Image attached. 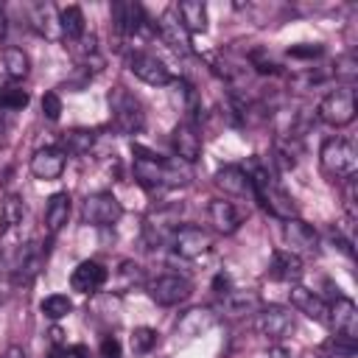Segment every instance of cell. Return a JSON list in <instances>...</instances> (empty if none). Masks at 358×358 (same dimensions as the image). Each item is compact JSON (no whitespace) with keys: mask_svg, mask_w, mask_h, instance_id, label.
I'll list each match as a JSON object with an SVG mask.
<instances>
[{"mask_svg":"<svg viewBox=\"0 0 358 358\" xmlns=\"http://www.w3.org/2000/svg\"><path fill=\"white\" fill-rule=\"evenodd\" d=\"M249 173V182H252V196L260 201V207L266 213H271L274 218L280 221H288V218H296V204L291 199V193L274 179V173L263 165H252Z\"/></svg>","mask_w":358,"mask_h":358,"instance_id":"obj_1","label":"cell"},{"mask_svg":"<svg viewBox=\"0 0 358 358\" xmlns=\"http://www.w3.org/2000/svg\"><path fill=\"white\" fill-rule=\"evenodd\" d=\"M319 162H322V171L330 179H341V182L352 179L355 171H358V148L347 137H327L322 143Z\"/></svg>","mask_w":358,"mask_h":358,"instance_id":"obj_2","label":"cell"},{"mask_svg":"<svg viewBox=\"0 0 358 358\" xmlns=\"http://www.w3.org/2000/svg\"><path fill=\"white\" fill-rule=\"evenodd\" d=\"M106 101H109V112H112V126L120 134H137V131H143L145 112H143V103L129 90L115 87Z\"/></svg>","mask_w":358,"mask_h":358,"instance_id":"obj_3","label":"cell"},{"mask_svg":"<svg viewBox=\"0 0 358 358\" xmlns=\"http://www.w3.org/2000/svg\"><path fill=\"white\" fill-rule=\"evenodd\" d=\"M316 115H319L322 123H327L333 129L350 126L355 120V90L352 87H336V90H330L319 101Z\"/></svg>","mask_w":358,"mask_h":358,"instance_id":"obj_4","label":"cell"},{"mask_svg":"<svg viewBox=\"0 0 358 358\" xmlns=\"http://www.w3.org/2000/svg\"><path fill=\"white\" fill-rule=\"evenodd\" d=\"M324 322L330 324L333 338H341V341H350V344L358 341V308L350 296L336 294V299L327 305V319Z\"/></svg>","mask_w":358,"mask_h":358,"instance_id":"obj_5","label":"cell"},{"mask_svg":"<svg viewBox=\"0 0 358 358\" xmlns=\"http://www.w3.org/2000/svg\"><path fill=\"white\" fill-rule=\"evenodd\" d=\"M123 218V204L112 193H92L81 204V221L90 227H115Z\"/></svg>","mask_w":358,"mask_h":358,"instance_id":"obj_6","label":"cell"},{"mask_svg":"<svg viewBox=\"0 0 358 358\" xmlns=\"http://www.w3.org/2000/svg\"><path fill=\"white\" fill-rule=\"evenodd\" d=\"M173 255L185 257V260H196L201 257L204 252H210L213 246V235L204 229V227H196V224H185V227H176L168 238Z\"/></svg>","mask_w":358,"mask_h":358,"instance_id":"obj_7","label":"cell"},{"mask_svg":"<svg viewBox=\"0 0 358 358\" xmlns=\"http://www.w3.org/2000/svg\"><path fill=\"white\" fill-rule=\"evenodd\" d=\"M148 296L162 305V308H173V305H182L190 299L193 294V282L187 277H179V274H162L157 280H151L148 285Z\"/></svg>","mask_w":358,"mask_h":358,"instance_id":"obj_8","label":"cell"},{"mask_svg":"<svg viewBox=\"0 0 358 358\" xmlns=\"http://www.w3.org/2000/svg\"><path fill=\"white\" fill-rule=\"evenodd\" d=\"M129 70L148 87H165V84H173V76L171 70L165 67L162 59H157L154 53H145V50H134L129 53Z\"/></svg>","mask_w":358,"mask_h":358,"instance_id":"obj_9","label":"cell"},{"mask_svg":"<svg viewBox=\"0 0 358 358\" xmlns=\"http://www.w3.org/2000/svg\"><path fill=\"white\" fill-rule=\"evenodd\" d=\"M294 330V313L291 308H282V305H268L257 313V333L271 341V344H280L285 336H291Z\"/></svg>","mask_w":358,"mask_h":358,"instance_id":"obj_10","label":"cell"},{"mask_svg":"<svg viewBox=\"0 0 358 358\" xmlns=\"http://www.w3.org/2000/svg\"><path fill=\"white\" fill-rule=\"evenodd\" d=\"M282 238H285L288 252H294L299 257L302 255H319V232L310 224H305L299 215L282 221Z\"/></svg>","mask_w":358,"mask_h":358,"instance_id":"obj_11","label":"cell"},{"mask_svg":"<svg viewBox=\"0 0 358 358\" xmlns=\"http://www.w3.org/2000/svg\"><path fill=\"white\" fill-rule=\"evenodd\" d=\"M171 145H173V154H176L179 162L193 165L201 157V134H199V126L193 120L176 123L173 126V134H171Z\"/></svg>","mask_w":358,"mask_h":358,"instance_id":"obj_12","label":"cell"},{"mask_svg":"<svg viewBox=\"0 0 358 358\" xmlns=\"http://www.w3.org/2000/svg\"><path fill=\"white\" fill-rule=\"evenodd\" d=\"M64 165H67V154L59 148V145H45V148H36L31 154V173L42 182H53L64 173Z\"/></svg>","mask_w":358,"mask_h":358,"instance_id":"obj_13","label":"cell"},{"mask_svg":"<svg viewBox=\"0 0 358 358\" xmlns=\"http://www.w3.org/2000/svg\"><path fill=\"white\" fill-rule=\"evenodd\" d=\"M106 280H109V271H106L103 263L81 260L70 274V288L78 291V294H95V291H101L106 285Z\"/></svg>","mask_w":358,"mask_h":358,"instance_id":"obj_14","label":"cell"},{"mask_svg":"<svg viewBox=\"0 0 358 358\" xmlns=\"http://www.w3.org/2000/svg\"><path fill=\"white\" fill-rule=\"evenodd\" d=\"M157 34H159V39H162L171 50H176L179 56L190 53V34L182 28V22H179L173 6H168V8L162 11V17H159V22H157Z\"/></svg>","mask_w":358,"mask_h":358,"instance_id":"obj_15","label":"cell"},{"mask_svg":"<svg viewBox=\"0 0 358 358\" xmlns=\"http://www.w3.org/2000/svg\"><path fill=\"white\" fill-rule=\"evenodd\" d=\"M112 22H115V31L120 36H134L148 20H145V11L140 3H131V0H120V3H112Z\"/></svg>","mask_w":358,"mask_h":358,"instance_id":"obj_16","label":"cell"},{"mask_svg":"<svg viewBox=\"0 0 358 358\" xmlns=\"http://www.w3.org/2000/svg\"><path fill=\"white\" fill-rule=\"evenodd\" d=\"M213 182L218 190H224L227 196H252V182H249V173L246 168L241 165H221L215 173H213Z\"/></svg>","mask_w":358,"mask_h":358,"instance_id":"obj_17","label":"cell"},{"mask_svg":"<svg viewBox=\"0 0 358 358\" xmlns=\"http://www.w3.org/2000/svg\"><path fill=\"white\" fill-rule=\"evenodd\" d=\"M288 299H291V308L305 313L308 319H313V322H324L327 319V302L316 291H310L305 285H291Z\"/></svg>","mask_w":358,"mask_h":358,"instance_id":"obj_18","label":"cell"},{"mask_svg":"<svg viewBox=\"0 0 358 358\" xmlns=\"http://www.w3.org/2000/svg\"><path fill=\"white\" fill-rule=\"evenodd\" d=\"M207 218H210V224H213V229L215 232H221V235H232L238 227H241V210L232 204V201H227V199H213L210 201V207H207Z\"/></svg>","mask_w":358,"mask_h":358,"instance_id":"obj_19","label":"cell"},{"mask_svg":"<svg viewBox=\"0 0 358 358\" xmlns=\"http://www.w3.org/2000/svg\"><path fill=\"white\" fill-rule=\"evenodd\" d=\"M302 257L299 255H294V252H288V249H274V255H271V263H268V274L274 277V280H280V282H299V277H302Z\"/></svg>","mask_w":358,"mask_h":358,"instance_id":"obj_20","label":"cell"},{"mask_svg":"<svg viewBox=\"0 0 358 358\" xmlns=\"http://www.w3.org/2000/svg\"><path fill=\"white\" fill-rule=\"evenodd\" d=\"M176 17L182 22V28L193 36V34H204L207 31V6L201 0H182L173 6Z\"/></svg>","mask_w":358,"mask_h":358,"instance_id":"obj_21","label":"cell"},{"mask_svg":"<svg viewBox=\"0 0 358 358\" xmlns=\"http://www.w3.org/2000/svg\"><path fill=\"white\" fill-rule=\"evenodd\" d=\"M70 201H73V199H70L67 190H59V193H53V196L48 199V204H45V229H48L50 235L62 232V227L67 224L70 207H73Z\"/></svg>","mask_w":358,"mask_h":358,"instance_id":"obj_22","label":"cell"},{"mask_svg":"<svg viewBox=\"0 0 358 358\" xmlns=\"http://www.w3.org/2000/svg\"><path fill=\"white\" fill-rule=\"evenodd\" d=\"M87 20H84V11L78 8V6H64V8H59V34H62V39L67 42V45H73V42H78L84 34H87V25H84Z\"/></svg>","mask_w":358,"mask_h":358,"instance_id":"obj_23","label":"cell"},{"mask_svg":"<svg viewBox=\"0 0 358 358\" xmlns=\"http://www.w3.org/2000/svg\"><path fill=\"white\" fill-rule=\"evenodd\" d=\"M98 143V131L92 129H70L62 134V151L64 154H90Z\"/></svg>","mask_w":358,"mask_h":358,"instance_id":"obj_24","label":"cell"},{"mask_svg":"<svg viewBox=\"0 0 358 358\" xmlns=\"http://www.w3.org/2000/svg\"><path fill=\"white\" fill-rule=\"evenodd\" d=\"M25 218V201L17 193H8L0 204V235L11 232L14 227H20Z\"/></svg>","mask_w":358,"mask_h":358,"instance_id":"obj_25","label":"cell"},{"mask_svg":"<svg viewBox=\"0 0 358 358\" xmlns=\"http://www.w3.org/2000/svg\"><path fill=\"white\" fill-rule=\"evenodd\" d=\"M31 25L42 36H56V31H59V11L50 3H36L31 8Z\"/></svg>","mask_w":358,"mask_h":358,"instance_id":"obj_26","label":"cell"},{"mask_svg":"<svg viewBox=\"0 0 358 358\" xmlns=\"http://www.w3.org/2000/svg\"><path fill=\"white\" fill-rule=\"evenodd\" d=\"M3 64H6V73H8L11 81H22V78L31 73V59H28V53H25L22 48H17V45L3 48Z\"/></svg>","mask_w":358,"mask_h":358,"instance_id":"obj_27","label":"cell"},{"mask_svg":"<svg viewBox=\"0 0 358 358\" xmlns=\"http://www.w3.org/2000/svg\"><path fill=\"white\" fill-rule=\"evenodd\" d=\"M31 101V92L17 84V81H8V84H0V112H22Z\"/></svg>","mask_w":358,"mask_h":358,"instance_id":"obj_28","label":"cell"},{"mask_svg":"<svg viewBox=\"0 0 358 358\" xmlns=\"http://www.w3.org/2000/svg\"><path fill=\"white\" fill-rule=\"evenodd\" d=\"M39 266H42V255H39V249H36L34 243H28V246L20 252V260H17V266H14V280H17V282H31V280L36 277Z\"/></svg>","mask_w":358,"mask_h":358,"instance_id":"obj_29","label":"cell"},{"mask_svg":"<svg viewBox=\"0 0 358 358\" xmlns=\"http://www.w3.org/2000/svg\"><path fill=\"white\" fill-rule=\"evenodd\" d=\"M39 310H42L50 322H59V319H64V316L73 313V299H70L67 294H50V296L42 299Z\"/></svg>","mask_w":358,"mask_h":358,"instance_id":"obj_30","label":"cell"},{"mask_svg":"<svg viewBox=\"0 0 358 358\" xmlns=\"http://www.w3.org/2000/svg\"><path fill=\"white\" fill-rule=\"evenodd\" d=\"M157 341H159V333L154 327H145V324L143 327H134L131 336H129V347H131L134 355H148L157 347Z\"/></svg>","mask_w":358,"mask_h":358,"instance_id":"obj_31","label":"cell"},{"mask_svg":"<svg viewBox=\"0 0 358 358\" xmlns=\"http://www.w3.org/2000/svg\"><path fill=\"white\" fill-rule=\"evenodd\" d=\"M333 76H336V81H341V87H352L355 78H358V62H355V56L352 53L338 56L336 64H333Z\"/></svg>","mask_w":358,"mask_h":358,"instance_id":"obj_32","label":"cell"},{"mask_svg":"<svg viewBox=\"0 0 358 358\" xmlns=\"http://www.w3.org/2000/svg\"><path fill=\"white\" fill-rule=\"evenodd\" d=\"M224 302L229 305L232 313H252V310H257V305H260L257 294H241V291H229V294L224 296Z\"/></svg>","mask_w":358,"mask_h":358,"instance_id":"obj_33","label":"cell"},{"mask_svg":"<svg viewBox=\"0 0 358 358\" xmlns=\"http://www.w3.org/2000/svg\"><path fill=\"white\" fill-rule=\"evenodd\" d=\"M187 324H193V327L187 330V336H199L201 330H207V327L213 324L210 310H204V308H193V310H187V313H185V319L179 322V330H182V327H187Z\"/></svg>","mask_w":358,"mask_h":358,"instance_id":"obj_34","label":"cell"},{"mask_svg":"<svg viewBox=\"0 0 358 358\" xmlns=\"http://www.w3.org/2000/svg\"><path fill=\"white\" fill-rule=\"evenodd\" d=\"M39 106H42V115L48 120H59L62 117V98H59V92H45Z\"/></svg>","mask_w":358,"mask_h":358,"instance_id":"obj_35","label":"cell"},{"mask_svg":"<svg viewBox=\"0 0 358 358\" xmlns=\"http://www.w3.org/2000/svg\"><path fill=\"white\" fill-rule=\"evenodd\" d=\"M120 355H123V347L117 336H103L98 344V358H120Z\"/></svg>","mask_w":358,"mask_h":358,"instance_id":"obj_36","label":"cell"},{"mask_svg":"<svg viewBox=\"0 0 358 358\" xmlns=\"http://www.w3.org/2000/svg\"><path fill=\"white\" fill-rule=\"evenodd\" d=\"M322 53H324L322 45H294V48H288L291 59H319Z\"/></svg>","mask_w":358,"mask_h":358,"instance_id":"obj_37","label":"cell"},{"mask_svg":"<svg viewBox=\"0 0 358 358\" xmlns=\"http://www.w3.org/2000/svg\"><path fill=\"white\" fill-rule=\"evenodd\" d=\"M56 358H90V350L84 344H64L56 352Z\"/></svg>","mask_w":358,"mask_h":358,"instance_id":"obj_38","label":"cell"},{"mask_svg":"<svg viewBox=\"0 0 358 358\" xmlns=\"http://www.w3.org/2000/svg\"><path fill=\"white\" fill-rule=\"evenodd\" d=\"M213 288H215V294H224V296H227V294H229V277L221 271V274L213 280Z\"/></svg>","mask_w":358,"mask_h":358,"instance_id":"obj_39","label":"cell"},{"mask_svg":"<svg viewBox=\"0 0 358 358\" xmlns=\"http://www.w3.org/2000/svg\"><path fill=\"white\" fill-rule=\"evenodd\" d=\"M268 358H294V355H291V350H288V347H282V344H271Z\"/></svg>","mask_w":358,"mask_h":358,"instance_id":"obj_40","label":"cell"},{"mask_svg":"<svg viewBox=\"0 0 358 358\" xmlns=\"http://www.w3.org/2000/svg\"><path fill=\"white\" fill-rule=\"evenodd\" d=\"M3 358H28V355H25V350H22V347L11 344V347H8L6 352H3Z\"/></svg>","mask_w":358,"mask_h":358,"instance_id":"obj_41","label":"cell"},{"mask_svg":"<svg viewBox=\"0 0 358 358\" xmlns=\"http://www.w3.org/2000/svg\"><path fill=\"white\" fill-rule=\"evenodd\" d=\"M6 28H8V25H6V14L0 11V42L6 39Z\"/></svg>","mask_w":358,"mask_h":358,"instance_id":"obj_42","label":"cell"}]
</instances>
